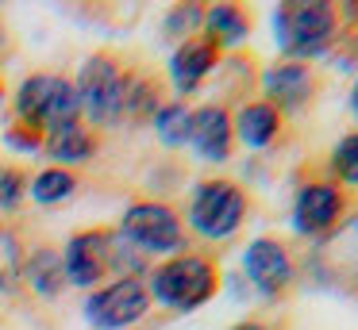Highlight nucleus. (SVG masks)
Wrapping results in <instances>:
<instances>
[{"mask_svg": "<svg viewBox=\"0 0 358 330\" xmlns=\"http://www.w3.org/2000/svg\"><path fill=\"white\" fill-rule=\"evenodd\" d=\"M343 38L339 8L331 0H285L273 8V43L285 61H316Z\"/></svg>", "mask_w": 358, "mask_h": 330, "instance_id": "f257e3e1", "label": "nucleus"}, {"mask_svg": "<svg viewBox=\"0 0 358 330\" xmlns=\"http://www.w3.org/2000/svg\"><path fill=\"white\" fill-rule=\"evenodd\" d=\"M220 265L212 253H178V257H166L162 265L150 269L147 276V292H150V303L166 307L173 315H189L196 307L212 303L220 292Z\"/></svg>", "mask_w": 358, "mask_h": 330, "instance_id": "f03ea898", "label": "nucleus"}, {"mask_svg": "<svg viewBox=\"0 0 358 330\" xmlns=\"http://www.w3.org/2000/svg\"><path fill=\"white\" fill-rule=\"evenodd\" d=\"M185 230L204 242H227L250 219V192L235 177H204L196 181L185 207Z\"/></svg>", "mask_w": 358, "mask_h": 330, "instance_id": "7ed1b4c3", "label": "nucleus"}, {"mask_svg": "<svg viewBox=\"0 0 358 330\" xmlns=\"http://www.w3.org/2000/svg\"><path fill=\"white\" fill-rule=\"evenodd\" d=\"M116 234L143 257H178L189 246L185 219L166 200H135L120 215Z\"/></svg>", "mask_w": 358, "mask_h": 330, "instance_id": "20e7f679", "label": "nucleus"}, {"mask_svg": "<svg viewBox=\"0 0 358 330\" xmlns=\"http://www.w3.org/2000/svg\"><path fill=\"white\" fill-rule=\"evenodd\" d=\"M127 69L120 61V54L112 50H96L81 61L78 69V100H81V119L93 130H108L120 127V112H124V84H127Z\"/></svg>", "mask_w": 358, "mask_h": 330, "instance_id": "39448f33", "label": "nucleus"}, {"mask_svg": "<svg viewBox=\"0 0 358 330\" xmlns=\"http://www.w3.org/2000/svg\"><path fill=\"white\" fill-rule=\"evenodd\" d=\"M12 107H16V123L39 130V135L81 119L78 89H73V81L62 77V73H31V77H24L20 89H16V96H12Z\"/></svg>", "mask_w": 358, "mask_h": 330, "instance_id": "423d86ee", "label": "nucleus"}, {"mask_svg": "<svg viewBox=\"0 0 358 330\" xmlns=\"http://www.w3.org/2000/svg\"><path fill=\"white\" fill-rule=\"evenodd\" d=\"M347 211H350V192L347 188H339L331 177H308L293 196V215H289V223H293L296 238L320 242V238L339 230V223L347 219Z\"/></svg>", "mask_w": 358, "mask_h": 330, "instance_id": "0eeeda50", "label": "nucleus"}, {"mask_svg": "<svg viewBox=\"0 0 358 330\" xmlns=\"http://www.w3.org/2000/svg\"><path fill=\"white\" fill-rule=\"evenodd\" d=\"M150 311V292L143 276H116V280L101 284L89 292L85 307V322L93 330H131L135 322H143Z\"/></svg>", "mask_w": 358, "mask_h": 330, "instance_id": "6e6552de", "label": "nucleus"}, {"mask_svg": "<svg viewBox=\"0 0 358 330\" xmlns=\"http://www.w3.org/2000/svg\"><path fill=\"white\" fill-rule=\"evenodd\" d=\"M258 92H262L266 104H273L281 115H301L312 107L320 92V73L312 61H273L258 73Z\"/></svg>", "mask_w": 358, "mask_h": 330, "instance_id": "1a4fd4ad", "label": "nucleus"}, {"mask_svg": "<svg viewBox=\"0 0 358 330\" xmlns=\"http://www.w3.org/2000/svg\"><path fill=\"white\" fill-rule=\"evenodd\" d=\"M112 246H116V230L108 227H85L70 234L62 250V269L66 284L73 288H101V280L112 273Z\"/></svg>", "mask_w": 358, "mask_h": 330, "instance_id": "9d476101", "label": "nucleus"}, {"mask_svg": "<svg viewBox=\"0 0 358 330\" xmlns=\"http://www.w3.org/2000/svg\"><path fill=\"white\" fill-rule=\"evenodd\" d=\"M243 273H247L250 288L258 292L262 299L278 303L296 280V261L289 253V246L281 238H255V242L243 250Z\"/></svg>", "mask_w": 358, "mask_h": 330, "instance_id": "9b49d317", "label": "nucleus"}, {"mask_svg": "<svg viewBox=\"0 0 358 330\" xmlns=\"http://www.w3.org/2000/svg\"><path fill=\"white\" fill-rule=\"evenodd\" d=\"M189 150L201 161L224 165L235 153V127H231V107L208 100V104L193 107V127H189Z\"/></svg>", "mask_w": 358, "mask_h": 330, "instance_id": "f8f14e48", "label": "nucleus"}, {"mask_svg": "<svg viewBox=\"0 0 358 330\" xmlns=\"http://www.w3.org/2000/svg\"><path fill=\"white\" fill-rule=\"evenodd\" d=\"M216 66H220V50L204 35H193V38H185V43L173 46L170 61H166V73H170L173 92L185 100L216 73Z\"/></svg>", "mask_w": 358, "mask_h": 330, "instance_id": "ddd939ff", "label": "nucleus"}, {"mask_svg": "<svg viewBox=\"0 0 358 330\" xmlns=\"http://www.w3.org/2000/svg\"><path fill=\"white\" fill-rule=\"evenodd\" d=\"M231 127H235V138L247 150H270L285 135V115L273 104H266L262 96H255L247 104H239V112L231 115Z\"/></svg>", "mask_w": 358, "mask_h": 330, "instance_id": "4468645a", "label": "nucleus"}, {"mask_svg": "<svg viewBox=\"0 0 358 330\" xmlns=\"http://www.w3.org/2000/svg\"><path fill=\"white\" fill-rule=\"evenodd\" d=\"M255 31V12L247 4H235V0H224V4H204V23L201 35L216 46L220 54L224 50H239L243 43Z\"/></svg>", "mask_w": 358, "mask_h": 330, "instance_id": "2eb2a0df", "label": "nucleus"}, {"mask_svg": "<svg viewBox=\"0 0 358 330\" xmlns=\"http://www.w3.org/2000/svg\"><path fill=\"white\" fill-rule=\"evenodd\" d=\"M96 150H101V135H96L85 119H73V123H66V127H55V130L43 135V153H47L58 169L85 165V161L96 158Z\"/></svg>", "mask_w": 358, "mask_h": 330, "instance_id": "dca6fc26", "label": "nucleus"}, {"mask_svg": "<svg viewBox=\"0 0 358 330\" xmlns=\"http://www.w3.org/2000/svg\"><path fill=\"white\" fill-rule=\"evenodd\" d=\"M162 81H158L150 69H127V84H124V112H120V123H150L155 112L162 107Z\"/></svg>", "mask_w": 358, "mask_h": 330, "instance_id": "f3484780", "label": "nucleus"}, {"mask_svg": "<svg viewBox=\"0 0 358 330\" xmlns=\"http://www.w3.org/2000/svg\"><path fill=\"white\" fill-rule=\"evenodd\" d=\"M20 284L31 288V296L39 299H58L70 284H66V269H62V253L50 250V246H39L24 257V276Z\"/></svg>", "mask_w": 358, "mask_h": 330, "instance_id": "a211bd4d", "label": "nucleus"}, {"mask_svg": "<svg viewBox=\"0 0 358 330\" xmlns=\"http://www.w3.org/2000/svg\"><path fill=\"white\" fill-rule=\"evenodd\" d=\"M150 127H155L158 142H162L166 150H181V146H189V127H193V107H189L185 100H166V104L155 112Z\"/></svg>", "mask_w": 358, "mask_h": 330, "instance_id": "6ab92c4d", "label": "nucleus"}, {"mask_svg": "<svg viewBox=\"0 0 358 330\" xmlns=\"http://www.w3.org/2000/svg\"><path fill=\"white\" fill-rule=\"evenodd\" d=\"M78 184L81 181H78V173H73V169L50 165V169H43L39 177H31L27 196H31L39 207H58V204H66V200L78 196Z\"/></svg>", "mask_w": 358, "mask_h": 330, "instance_id": "aec40b11", "label": "nucleus"}, {"mask_svg": "<svg viewBox=\"0 0 358 330\" xmlns=\"http://www.w3.org/2000/svg\"><path fill=\"white\" fill-rule=\"evenodd\" d=\"M24 238L16 227L0 223V296H12L20 288V276H24Z\"/></svg>", "mask_w": 358, "mask_h": 330, "instance_id": "412c9836", "label": "nucleus"}, {"mask_svg": "<svg viewBox=\"0 0 358 330\" xmlns=\"http://www.w3.org/2000/svg\"><path fill=\"white\" fill-rule=\"evenodd\" d=\"M327 177H331L339 188H358V127L347 130L339 142L327 153Z\"/></svg>", "mask_w": 358, "mask_h": 330, "instance_id": "4be33fe9", "label": "nucleus"}, {"mask_svg": "<svg viewBox=\"0 0 358 330\" xmlns=\"http://www.w3.org/2000/svg\"><path fill=\"white\" fill-rule=\"evenodd\" d=\"M201 23H204V4H173L162 20V38L166 43H185V38L201 35Z\"/></svg>", "mask_w": 358, "mask_h": 330, "instance_id": "5701e85b", "label": "nucleus"}, {"mask_svg": "<svg viewBox=\"0 0 358 330\" xmlns=\"http://www.w3.org/2000/svg\"><path fill=\"white\" fill-rule=\"evenodd\" d=\"M27 184H31V177L20 165H0V211H20L27 200Z\"/></svg>", "mask_w": 358, "mask_h": 330, "instance_id": "b1692460", "label": "nucleus"}, {"mask_svg": "<svg viewBox=\"0 0 358 330\" xmlns=\"http://www.w3.org/2000/svg\"><path fill=\"white\" fill-rule=\"evenodd\" d=\"M4 138H8V146H16V150H24V153H39L43 150V135L31 130V127H24V123H12Z\"/></svg>", "mask_w": 358, "mask_h": 330, "instance_id": "393cba45", "label": "nucleus"}, {"mask_svg": "<svg viewBox=\"0 0 358 330\" xmlns=\"http://www.w3.org/2000/svg\"><path fill=\"white\" fill-rule=\"evenodd\" d=\"M231 330H273V327L266 319H243V322H235Z\"/></svg>", "mask_w": 358, "mask_h": 330, "instance_id": "a878e982", "label": "nucleus"}, {"mask_svg": "<svg viewBox=\"0 0 358 330\" xmlns=\"http://www.w3.org/2000/svg\"><path fill=\"white\" fill-rule=\"evenodd\" d=\"M350 112H355V119H358V77H355V84H350Z\"/></svg>", "mask_w": 358, "mask_h": 330, "instance_id": "bb28decb", "label": "nucleus"}, {"mask_svg": "<svg viewBox=\"0 0 358 330\" xmlns=\"http://www.w3.org/2000/svg\"><path fill=\"white\" fill-rule=\"evenodd\" d=\"M4 43H8V31H4V23H0V50H4Z\"/></svg>", "mask_w": 358, "mask_h": 330, "instance_id": "cd10ccee", "label": "nucleus"}]
</instances>
